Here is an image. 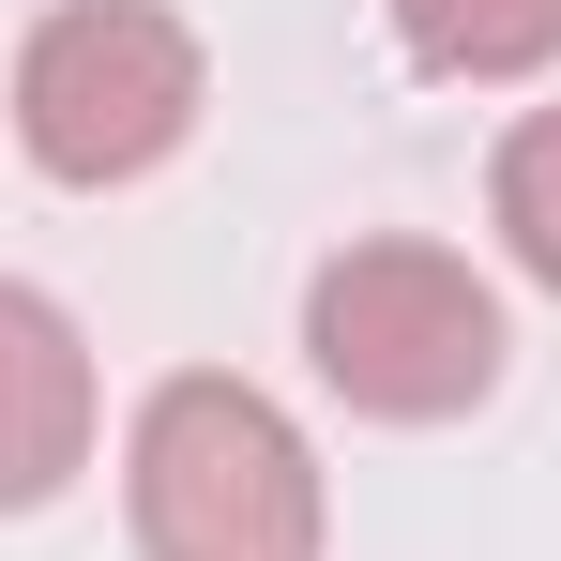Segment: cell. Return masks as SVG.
Here are the masks:
<instances>
[{"label":"cell","mask_w":561,"mask_h":561,"mask_svg":"<svg viewBox=\"0 0 561 561\" xmlns=\"http://www.w3.org/2000/svg\"><path fill=\"white\" fill-rule=\"evenodd\" d=\"M122 531L137 561H334V485L288 394L228 365H168L122 425Z\"/></svg>","instance_id":"cell-1"},{"label":"cell","mask_w":561,"mask_h":561,"mask_svg":"<svg viewBox=\"0 0 561 561\" xmlns=\"http://www.w3.org/2000/svg\"><path fill=\"white\" fill-rule=\"evenodd\" d=\"M15 152L61 197H122L152 168H183L197 122H213V46H197L183 0H46L15 31V77H0Z\"/></svg>","instance_id":"cell-2"},{"label":"cell","mask_w":561,"mask_h":561,"mask_svg":"<svg viewBox=\"0 0 561 561\" xmlns=\"http://www.w3.org/2000/svg\"><path fill=\"white\" fill-rule=\"evenodd\" d=\"M304 365H319V394L350 425H470L501 394V365H516V319H501V288L456 243L350 228L304 274Z\"/></svg>","instance_id":"cell-3"},{"label":"cell","mask_w":561,"mask_h":561,"mask_svg":"<svg viewBox=\"0 0 561 561\" xmlns=\"http://www.w3.org/2000/svg\"><path fill=\"white\" fill-rule=\"evenodd\" d=\"M106 440V379H92V334L77 304L31 274H0V516H46Z\"/></svg>","instance_id":"cell-4"},{"label":"cell","mask_w":561,"mask_h":561,"mask_svg":"<svg viewBox=\"0 0 561 561\" xmlns=\"http://www.w3.org/2000/svg\"><path fill=\"white\" fill-rule=\"evenodd\" d=\"M379 15H394V61L440 92H531L561 61V0H379Z\"/></svg>","instance_id":"cell-5"},{"label":"cell","mask_w":561,"mask_h":561,"mask_svg":"<svg viewBox=\"0 0 561 561\" xmlns=\"http://www.w3.org/2000/svg\"><path fill=\"white\" fill-rule=\"evenodd\" d=\"M485 228H501V259L561 304V92L501 122V152H485Z\"/></svg>","instance_id":"cell-6"}]
</instances>
